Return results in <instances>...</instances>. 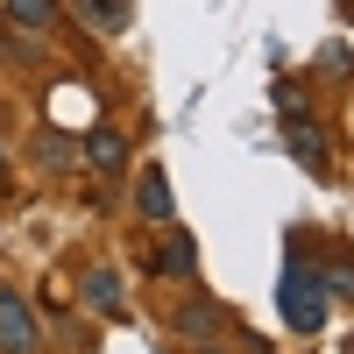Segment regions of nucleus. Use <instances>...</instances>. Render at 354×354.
Instances as JSON below:
<instances>
[{
    "label": "nucleus",
    "mask_w": 354,
    "mask_h": 354,
    "mask_svg": "<svg viewBox=\"0 0 354 354\" xmlns=\"http://www.w3.org/2000/svg\"><path fill=\"white\" fill-rule=\"evenodd\" d=\"M0 170H8V156H0Z\"/></svg>",
    "instance_id": "dca6fc26"
},
{
    "label": "nucleus",
    "mask_w": 354,
    "mask_h": 354,
    "mask_svg": "<svg viewBox=\"0 0 354 354\" xmlns=\"http://www.w3.org/2000/svg\"><path fill=\"white\" fill-rule=\"evenodd\" d=\"M36 347H43L36 305H28L15 283H0V354H36Z\"/></svg>",
    "instance_id": "f03ea898"
},
{
    "label": "nucleus",
    "mask_w": 354,
    "mask_h": 354,
    "mask_svg": "<svg viewBox=\"0 0 354 354\" xmlns=\"http://www.w3.org/2000/svg\"><path fill=\"white\" fill-rule=\"evenodd\" d=\"M319 71H326V78H347V71H354V50H347V43H326V50H319Z\"/></svg>",
    "instance_id": "f8f14e48"
},
{
    "label": "nucleus",
    "mask_w": 354,
    "mask_h": 354,
    "mask_svg": "<svg viewBox=\"0 0 354 354\" xmlns=\"http://www.w3.org/2000/svg\"><path fill=\"white\" fill-rule=\"evenodd\" d=\"M36 156H43L50 170H71V156H78V142H71L64 128H43V142H36Z\"/></svg>",
    "instance_id": "9b49d317"
},
{
    "label": "nucleus",
    "mask_w": 354,
    "mask_h": 354,
    "mask_svg": "<svg viewBox=\"0 0 354 354\" xmlns=\"http://www.w3.org/2000/svg\"><path fill=\"white\" fill-rule=\"evenodd\" d=\"M177 340H192V347H205V340H227V319H220V305L185 298V305H177Z\"/></svg>",
    "instance_id": "423d86ee"
},
{
    "label": "nucleus",
    "mask_w": 354,
    "mask_h": 354,
    "mask_svg": "<svg viewBox=\"0 0 354 354\" xmlns=\"http://www.w3.org/2000/svg\"><path fill=\"white\" fill-rule=\"evenodd\" d=\"M135 213L149 220V227H170V220H177V198H170L163 163H149V170H142V185H135Z\"/></svg>",
    "instance_id": "39448f33"
},
{
    "label": "nucleus",
    "mask_w": 354,
    "mask_h": 354,
    "mask_svg": "<svg viewBox=\"0 0 354 354\" xmlns=\"http://www.w3.org/2000/svg\"><path fill=\"white\" fill-rule=\"evenodd\" d=\"M198 354H227V347H220V340H205V347H198Z\"/></svg>",
    "instance_id": "4468645a"
},
{
    "label": "nucleus",
    "mask_w": 354,
    "mask_h": 354,
    "mask_svg": "<svg viewBox=\"0 0 354 354\" xmlns=\"http://www.w3.org/2000/svg\"><path fill=\"white\" fill-rule=\"evenodd\" d=\"M277 305H283V319H290V333H319L326 326V283H319V270H305L298 255L283 262V283H277Z\"/></svg>",
    "instance_id": "f257e3e1"
},
{
    "label": "nucleus",
    "mask_w": 354,
    "mask_h": 354,
    "mask_svg": "<svg viewBox=\"0 0 354 354\" xmlns=\"http://www.w3.org/2000/svg\"><path fill=\"white\" fill-rule=\"evenodd\" d=\"M156 270H163V277H192V270H198V255H192V241H185V234H170V241H163Z\"/></svg>",
    "instance_id": "9d476101"
},
{
    "label": "nucleus",
    "mask_w": 354,
    "mask_h": 354,
    "mask_svg": "<svg viewBox=\"0 0 354 354\" xmlns=\"http://www.w3.org/2000/svg\"><path fill=\"white\" fill-rule=\"evenodd\" d=\"M71 8H78V21H85V28H100V36H121V28L135 21L128 0H71Z\"/></svg>",
    "instance_id": "0eeeda50"
},
{
    "label": "nucleus",
    "mask_w": 354,
    "mask_h": 354,
    "mask_svg": "<svg viewBox=\"0 0 354 354\" xmlns=\"http://www.w3.org/2000/svg\"><path fill=\"white\" fill-rule=\"evenodd\" d=\"M85 305H93L100 319H121V312H128V298H121V277H113V270H93V277H85Z\"/></svg>",
    "instance_id": "1a4fd4ad"
},
{
    "label": "nucleus",
    "mask_w": 354,
    "mask_h": 354,
    "mask_svg": "<svg viewBox=\"0 0 354 354\" xmlns=\"http://www.w3.org/2000/svg\"><path fill=\"white\" fill-rule=\"evenodd\" d=\"M283 149L298 156V170H326V135L312 128V113H305V106H290V113H283Z\"/></svg>",
    "instance_id": "7ed1b4c3"
},
{
    "label": "nucleus",
    "mask_w": 354,
    "mask_h": 354,
    "mask_svg": "<svg viewBox=\"0 0 354 354\" xmlns=\"http://www.w3.org/2000/svg\"><path fill=\"white\" fill-rule=\"evenodd\" d=\"M0 15H8L21 36H50L57 28V0H0Z\"/></svg>",
    "instance_id": "6e6552de"
},
{
    "label": "nucleus",
    "mask_w": 354,
    "mask_h": 354,
    "mask_svg": "<svg viewBox=\"0 0 354 354\" xmlns=\"http://www.w3.org/2000/svg\"><path fill=\"white\" fill-rule=\"evenodd\" d=\"M340 8H347V15H354V0H340Z\"/></svg>",
    "instance_id": "2eb2a0df"
},
{
    "label": "nucleus",
    "mask_w": 354,
    "mask_h": 354,
    "mask_svg": "<svg viewBox=\"0 0 354 354\" xmlns=\"http://www.w3.org/2000/svg\"><path fill=\"white\" fill-rule=\"evenodd\" d=\"M0 57H8V50H0Z\"/></svg>",
    "instance_id": "f3484780"
},
{
    "label": "nucleus",
    "mask_w": 354,
    "mask_h": 354,
    "mask_svg": "<svg viewBox=\"0 0 354 354\" xmlns=\"http://www.w3.org/2000/svg\"><path fill=\"white\" fill-rule=\"evenodd\" d=\"M326 298H354V262H340L333 283H326Z\"/></svg>",
    "instance_id": "ddd939ff"
},
{
    "label": "nucleus",
    "mask_w": 354,
    "mask_h": 354,
    "mask_svg": "<svg viewBox=\"0 0 354 354\" xmlns=\"http://www.w3.org/2000/svg\"><path fill=\"white\" fill-rule=\"evenodd\" d=\"M78 163H93L100 177H113V170H128V142L113 135V128H100V121H93V128L78 135Z\"/></svg>",
    "instance_id": "20e7f679"
}]
</instances>
